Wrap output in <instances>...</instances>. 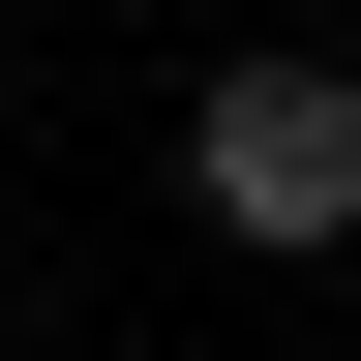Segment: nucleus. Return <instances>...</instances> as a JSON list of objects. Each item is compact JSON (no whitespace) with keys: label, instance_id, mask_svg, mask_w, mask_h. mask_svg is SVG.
Listing matches in <instances>:
<instances>
[{"label":"nucleus","instance_id":"1","mask_svg":"<svg viewBox=\"0 0 361 361\" xmlns=\"http://www.w3.org/2000/svg\"><path fill=\"white\" fill-rule=\"evenodd\" d=\"M180 180H211V241L331 271V241H361V61H211V121H180Z\"/></svg>","mask_w":361,"mask_h":361}]
</instances>
